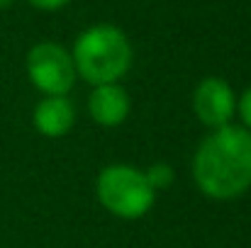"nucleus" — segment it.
Wrapping results in <instances>:
<instances>
[{"label":"nucleus","mask_w":251,"mask_h":248,"mask_svg":"<svg viewBox=\"0 0 251 248\" xmlns=\"http://www.w3.org/2000/svg\"><path fill=\"white\" fill-rule=\"evenodd\" d=\"M27 76L47 97H64L76 81V66L64 46L42 42L27 54Z\"/></svg>","instance_id":"nucleus-4"},{"label":"nucleus","mask_w":251,"mask_h":248,"mask_svg":"<svg viewBox=\"0 0 251 248\" xmlns=\"http://www.w3.org/2000/svg\"><path fill=\"white\" fill-rule=\"evenodd\" d=\"M90 114L98 124L102 127H117L127 119L129 114V95L122 85L110 83V85H95L90 92Z\"/></svg>","instance_id":"nucleus-6"},{"label":"nucleus","mask_w":251,"mask_h":248,"mask_svg":"<svg viewBox=\"0 0 251 248\" xmlns=\"http://www.w3.org/2000/svg\"><path fill=\"white\" fill-rule=\"evenodd\" d=\"M74 66L93 85L117 83L132 66V46L122 29L95 24L85 29L74 46Z\"/></svg>","instance_id":"nucleus-2"},{"label":"nucleus","mask_w":251,"mask_h":248,"mask_svg":"<svg viewBox=\"0 0 251 248\" xmlns=\"http://www.w3.org/2000/svg\"><path fill=\"white\" fill-rule=\"evenodd\" d=\"M15 0H0V7H7V5H12Z\"/></svg>","instance_id":"nucleus-11"},{"label":"nucleus","mask_w":251,"mask_h":248,"mask_svg":"<svg viewBox=\"0 0 251 248\" xmlns=\"http://www.w3.org/2000/svg\"><path fill=\"white\" fill-rule=\"evenodd\" d=\"M154 187L132 165H107L98 175L100 204L120 219H139L154 207Z\"/></svg>","instance_id":"nucleus-3"},{"label":"nucleus","mask_w":251,"mask_h":248,"mask_svg":"<svg viewBox=\"0 0 251 248\" xmlns=\"http://www.w3.org/2000/svg\"><path fill=\"white\" fill-rule=\"evenodd\" d=\"M234 92L229 83L222 78H205L193 92V110L205 127H227L234 114Z\"/></svg>","instance_id":"nucleus-5"},{"label":"nucleus","mask_w":251,"mask_h":248,"mask_svg":"<svg viewBox=\"0 0 251 248\" xmlns=\"http://www.w3.org/2000/svg\"><path fill=\"white\" fill-rule=\"evenodd\" d=\"M239 114H242L247 129H251V88L242 95V100H239Z\"/></svg>","instance_id":"nucleus-9"},{"label":"nucleus","mask_w":251,"mask_h":248,"mask_svg":"<svg viewBox=\"0 0 251 248\" xmlns=\"http://www.w3.org/2000/svg\"><path fill=\"white\" fill-rule=\"evenodd\" d=\"M147 180H149V185L154 187V190H159V187H166L168 182L173 180V170H171V165L166 163H156V165H151L147 173Z\"/></svg>","instance_id":"nucleus-8"},{"label":"nucleus","mask_w":251,"mask_h":248,"mask_svg":"<svg viewBox=\"0 0 251 248\" xmlns=\"http://www.w3.org/2000/svg\"><path fill=\"white\" fill-rule=\"evenodd\" d=\"M34 7H39V10H59V7H64L69 0H29Z\"/></svg>","instance_id":"nucleus-10"},{"label":"nucleus","mask_w":251,"mask_h":248,"mask_svg":"<svg viewBox=\"0 0 251 248\" xmlns=\"http://www.w3.org/2000/svg\"><path fill=\"white\" fill-rule=\"evenodd\" d=\"M74 124V107L66 97H44L34 110V127L44 136H64Z\"/></svg>","instance_id":"nucleus-7"},{"label":"nucleus","mask_w":251,"mask_h":248,"mask_svg":"<svg viewBox=\"0 0 251 248\" xmlns=\"http://www.w3.org/2000/svg\"><path fill=\"white\" fill-rule=\"evenodd\" d=\"M193 178L215 200H234L251 187V132L244 127H220L195 151Z\"/></svg>","instance_id":"nucleus-1"}]
</instances>
